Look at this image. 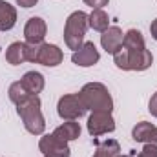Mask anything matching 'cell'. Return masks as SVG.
Segmentation results:
<instances>
[{
	"label": "cell",
	"instance_id": "cb8c5ba5",
	"mask_svg": "<svg viewBox=\"0 0 157 157\" xmlns=\"http://www.w3.org/2000/svg\"><path fill=\"white\" fill-rule=\"evenodd\" d=\"M148 110H150V113L157 117V91L154 93V97L150 99V104H148Z\"/></svg>",
	"mask_w": 157,
	"mask_h": 157
},
{
	"label": "cell",
	"instance_id": "d4e9b609",
	"mask_svg": "<svg viewBox=\"0 0 157 157\" xmlns=\"http://www.w3.org/2000/svg\"><path fill=\"white\" fill-rule=\"evenodd\" d=\"M37 2H39V0H17V4L22 6V7H33Z\"/></svg>",
	"mask_w": 157,
	"mask_h": 157
},
{
	"label": "cell",
	"instance_id": "44dd1931",
	"mask_svg": "<svg viewBox=\"0 0 157 157\" xmlns=\"http://www.w3.org/2000/svg\"><path fill=\"white\" fill-rule=\"evenodd\" d=\"M39 48L40 44H26V60L28 62H37L39 60Z\"/></svg>",
	"mask_w": 157,
	"mask_h": 157
},
{
	"label": "cell",
	"instance_id": "484cf974",
	"mask_svg": "<svg viewBox=\"0 0 157 157\" xmlns=\"http://www.w3.org/2000/svg\"><path fill=\"white\" fill-rule=\"evenodd\" d=\"M150 33H152L154 40H157V18L152 22V26H150Z\"/></svg>",
	"mask_w": 157,
	"mask_h": 157
},
{
	"label": "cell",
	"instance_id": "52a82bcc",
	"mask_svg": "<svg viewBox=\"0 0 157 157\" xmlns=\"http://www.w3.org/2000/svg\"><path fill=\"white\" fill-rule=\"evenodd\" d=\"M39 150L42 152L44 157H70L71 155V150H70L68 143L60 141L53 133H48V135L40 137Z\"/></svg>",
	"mask_w": 157,
	"mask_h": 157
},
{
	"label": "cell",
	"instance_id": "8992f818",
	"mask_svg": "<svg viewBox=\"0 0 157 157\" xmlns=\"http://www.w3.org/2000/svg\"><path fill=\"white\" fill-rule=\"evenodd\" d=\"M113 130H115V121L110 112H91V115L88 117V132L93 137L112 133Z\"/></svg>",
	"mask_w": 157,
	"mask_h": 157
},
{
	"label": "cell",
	"instance_id": "277c9868",
	"mask_svg": "<svg viewBox=\"0 0 157 157\" xmlns=\"http://www.w3.org/2000/svg\"><path fill=\"white\" fill-rule=\"evenodd\" d=\"M90 28L88 24V15L84 11H75L68 17L66 26H64V40L66 46L73 51H77L78 48L84 44V35L86 29Z\"/></svg>",
	"mask_w": 157,
	"mask_h": 157
},
{
	"label": "cell",
	"instance_id": "7c38bea8",
	"mask_svg": "<svg viewBox=\"0 0 157 157\" xmlns=\"http://www.w3.org/2000/svg\"><path fill=\"white\" fill-rule=\"evenodd\" d=\"M122 40H124V33H122V29L117 28V26H110L106 31H102V35H101V44H102V48L108 51V53H115L119 48L122 46Z\"/></svg>",
	"mask_w": 157,
	"mask_h": 157
},
{
	"label": "cell",
	"instance_id": "4316f807",
	"mask_svg": "<svg viewBox=\"0 0 157 157\" xmlns=\"http://www.w3.org/2000/svg\"><path fill=\"white\" fill-rule=\"evenodd\" d=\"M119 157H133V155H119Z\"/></svg>",
	"mask_w": 157,
	"mask_h": 157
},
{
	"label": "cell",
	"instance_id": "2e32d148",
	"mask_svg": "<svg viewBox=\"0 0 157 157\" xmlns=\"http://www.w3.org/2000/svg\"><path fill=\"white\" fill-rule=\"evenodd\" d=\"M6 60L13 66H18L26 60V44L24 42H13L6 49Z\"/></svg>",
	"mask_w": 157,
	"mask_h": 157
},
{
	"label": "cell",
	"instance_id": "5b68a950",
	"mask_svg": "<svg viewBox=\"0 0 157 157\" xmlns=\"http://www.w3.org/2000/svg\"><path fill=\"white\" fill-rule=\"evenodd\" d=\"M57 112H59V117L66 119V121H77L86 113V108L78 97V93H70V95H64L59 99V104H57Z\"/></svg>",
	"mask_w": 157,
	"mask_h": 157
},
{
	"label": "cell",
	"instance_id": "7a4b0ae2",
	"mask_svg": "<svg viewBox=\"0 0 157 157\" xmlns=\"http://www.w3.org/2000/svg\"><path fill=\"white\" fill-rule=\"evenodd\" d=\"M78 97H80V101H82L86 110L110 112V113L113 110V99H112L108 88L104 84H101V82H88L78 91Z\"/></svg>",
	"mask_w": 157,
	"mask_h": 157
},
{
	"label": "cell",
	"instance_id": "5bb4252c",
	"mask_svg": "<svg viewBox=\"0 0 157 157\" xmlns=\"http://www.w3.org/2000/svg\"><path fill=\"white\" fill-rule=\"evenodd\" d=\"M20 82H22L24 90H26L29 95L40 93V91L44 90V84H46L42 73H39V71H28V73H24V77L20 78Z\"/></svg>",
	"mask_w": 157,
	"mask_h": 157
},
{
	"label": "cell",
	"instance_id": "8fae6325",
	"mask_svg": "<svg viewBox=\"0 0 157 157\" xmlns=\"http://www.w3.org/2000/svg\"><path fill=\"white\" fill-rule=\"evenodd\" d=\"M132 137H133V141H137V143H144V144L148 143V144L157 146V128L152 122L143 121V122H139L137 126H133Z\"/></svg>",
	"mask_w": 157,
	"mask_h": 157
},
{
	"label": "cell",
	"instance_id": "4fadbf2b",
	"mask_svg": "<svg viewBox=\"0 0 157 157\" xmlns=\"http://www.w3.org/2000/svg\"><path fill=\"white\" fill-rule=\"evenodd\" d=\"M53 135L59 137V139L64 141V143L75 141L78 135H80V124H78L77 121H66L64 124H60V126L55 128Z\"/></svg>",
	"mask_w": 157,
	"mask_h": 157
},
{
	"label": "cell",
	"instance_id": "d6986e66",
	"mask_svg": "<svg viewBox=\"0 0 157 157\" xmlns=\"http://www.w3.org/2000/svg\"><path fill=\"white\" fill-rule=\"evenodd\" d=\"M122 46L128 48V49H143V48H146L144 39H143V33L137 31V29H130V31L124 33Z\"/></svg>",
	"mask_w": 157,
	"mask_h": 157
},
{
	"label": "cell",
	"instance_id": "6da1fadb",
	"mask_svg": "<svg viewBox=\"0 0 157 157\" xmlns=\"http://www.w3.org/2000/svg\"><path fill=\"white\" fill-rule=\"evenodd\" d=\"M17 113L20 115L26 130L33 135H42L46 130V121L40 110L39 95H28L17 104Z\"/></svg>",
	"mask_w": 157,
	"mask_h": 157
},
{
	"label": "cell",
	"instance_id": "9c48e42d",
	"mask_svg": "<svg viewBox=\"0 0 157 157\" xmlns=\"http://www.w3.org/2000/svg\"><path fill=\"white\" fill-rule=\"evenodd\" d=\"M46 31H48L46 22L40 17H31L26 22V28H24L26 44H37V46L42 44L44 42V37H46Z\"/></svg>",
	"mask_w": 157,
	"mask_h": 157
},
{
	"label": "cell",
	"instance_id": "3957f363",
	"mask_svg": "<svg viewBox=\"0 0 157 157\" xmlns=\"http://www.w3.org/2000/svg\"><path fill=\"white\" fill-rule=\"evenodd\" d=\"M113 60L117 64V68L124 71H144L152 66L154 57L152 53L143 48V49H128L124 46H121L117 51L113 53Z\"/></svg>",
	"mask_w": 157,
	"mask_h": 157
},
{
	"label": "cell",
	"instance_id": "30bf717a",
	"mask_svg": "<svg viewBox=\"0 0 157 157\" xmlns=\"http://www.w3.org/2000/svg\"><path fill=\"white\" fill-rule=\"evenodd\" d=\"M64 60V53H62V49L59 48V46H55V44H46V42H42L39 48V64L42 66H48V68H55V66H59L60 62Z\"/></svg>",
	"mask_w": 157,
	"mask_h": 157
},
{
	"label": "cell",
	"instance_id": "603a6c76",
	"mask_svg": "<svg viewBox=\"0 0 157 157\" xmlns=\"http://www.w3.org/2000/svg\"><path fill=\"white\" fill-rule=\"evenodd\" d=\"M108 2L110 0H84V4L93 7V9H102L104 6H108Z\"/></svg>",
	"mask_w": 157,
	"mask_h": 157
},
{
	"label": "cell",
	"instance_id": "ac0fdd59",
	"mask_svg": "<svg viewBox=\"0 0 157 157\" xmlns=\"http://www.w3.org/2000/svg\"><path fill=\"white\" fill-rule=\"evenodd\" d=\"M121 155V146L115 139H106L97 144V152L93 157H119Z\"/></svg>",
	"mask_w": 157,
	"mask_h": 157
},
{
	"label": "cell",
	"instance_id": "9a60e30c",
	"mask_svg": "<svg viewBox=\"0 0 157 157\" xmlns=\"http://www.w3.org/2000/svg\"><path fill=\"white\" fill-rule=\"evenodd\" d=\"M17 24V9L6 2L0 0V31H9Z\"/></svg>",
	"mask_w": 157,
	"mask_h": 157
},
{
	"label": "cell",
	"instance_id": "7402d4cb",
	"mask_svg": "<svg viewBox=\"0 0 157 157\" xmlns=\"http://www.w3.org/2000/svg\"><path fill=\"white\" fill-rule=\"evenodd\" d=\"M137 157H157V146H154V144H144V148L139 152V155Z\"/></svg>",
	"mask_w": 157,
	"mask_h": 157
},
{
	"label": "cell",
	"instance_id": "ffe728a7",
	"mask_svg": "<svg viewBox=\"0 0 157 157\" xmlns=\"http://www.w3.org/2000/svg\"><path fill=\"white\" fill-rule=\"evenodd\" d=\"M9 99H11V102H15V104H18L22 99H26L29 93L24 90V86H22V82L18 80V82H13L11 86H9Z\"/></svg>",
	"mask_w": 157,
	"mask_h": 157
},
{
	"label": "cell",
	"instance_id": "ba28073f",
	"mask_svg": "<svg viewBox=\"0 0 157 157\" xmlns=\"http://www.w3.org/2000/svg\"><path fill=\"white\" fill-rule=\"evenodd\" d=\"M99 59H101V55H99V51H97V48H95L93 42H84L77 51H73V55H71L73 64H77L80 68H90V66L97 64Z\"/></svg>",
	"mask_w": 157,
	"mask_h": 157
},
{
	"label": "cell",
	"instance_id": "e0dca14e",
	"mask_svg": "<svg viewBox=\"0 0 157 157\" xmlns=\"http://www.w3.org/2000/svg\"><path fill=\"white\" fill-rule=\"evenodd\" d=\"M88 24H90V28L91 29H95V31H106L110 26V18H108V15H106V11H102V9H93L91 11V15H88Z\"/></svg>",
	"mask_w": 157,
	"mask_h": 157
}]
</instances>
